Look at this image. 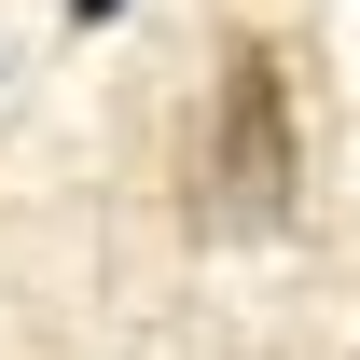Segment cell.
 <instances>
[{
	"mask_svg": "<svg viewBox=\"0 0 360 360\" xmlns=\"http://www.w3.org/2000/svg\"><path fill=\"white\" fill-rule=\"evenodd\" d=\"M194 222L208 236H277L291 222V84H277L264 42H236L222 84H208V194H194Z\"/></svg>",
	"mask_w": 360,
	"mask_h": 360,
	"instance_id": "cell-1",
	"label": "cell"
},
{
	"mask_svg": "<svg viewBox=\"0 0 360 360\" xmlns=\"http://www.w3.org/2000/svg\"><path fill=\"white\" fill-rule=\"evenodd\" d=\"M70 14H84V28H111V14H125V0H70Z\"/></svg>",
	"mask_w": 360,
	"mask_h": 360,
	"instance_id": "cell-2",
	"label": "cell"
}]
</instances>
